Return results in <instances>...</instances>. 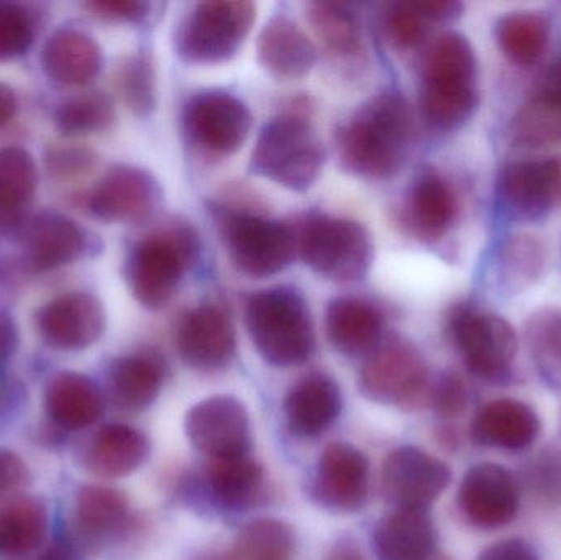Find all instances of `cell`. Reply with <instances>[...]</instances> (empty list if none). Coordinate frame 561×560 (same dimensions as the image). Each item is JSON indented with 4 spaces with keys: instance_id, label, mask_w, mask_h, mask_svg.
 I'll return each instance as SVG.
<instances>
[{
    "instance_id": "obj_1",
    "label": "cell",
    "mask_w": 561,
    "mask_h": 560,
    "mask_svg": "<svg viewBox=\"0 0 561 560\" xmlns=\"http://www.w3.org/2000/svg\"><path fill=\"white\" fill-rule=\"evenodd\" d=\"M412 137L414 117L408 101L396 92H381L339 128L336 153L348 173L388 180L404 167Z\"/></svg>"
},
{
    "instance_id": "obj_2",
    "label": "cell",
    "mask_w": 561,
    "mask_h": 560,
    "mask_svg": "<svg viewBox=\"0 0 561 560\" xmlns=\"http://www.w3.org/2000/svg\"><path fill=\"white\" fill-rule=\"evenodd\" d=\"M245 321L253 345L270 365L296 367L316 351L312 318L296 289L279 286L250 296Z\"/></svg>"
},
{
    "instance_id": "obj_3",
    "label": "cell",
    "mask_w": 561,
    "mask_h": 560,
    "mask_svg": "<svg viewBox=\"0 0 561 560\" xmlns=\"http://www.w3.org/2000/svg\"><path fill=\"white\" fill-rule=\"evenodd\" d=\"M325 148L309 118L289 114L263 127L253 148V173L290 191L309 190L322 173Z\"/></svg>"
},
{
    "instance_id": "obj_4",
    "label": "cell",
    "mask_w": 561,
    "mask_h": 560,
    "mask_svg": "<svg viewBox=\"0 0 561 560\" xmlns=\"http://www.w3.org/2000/svg\"><path fill=\"white\" fill-rule=\"evenodd\" d=\"M199 237L183 224L163 227L141 239L128 263V282L140 305L161 309L176 295L199 255Z\"/></svg>"
},
{
    "instance_id": "obj_5",
    "label": "cell",
    "mask_w": 561,
    "mask_h": 560,
    "mask_svg": "<svg viewBox=\"0 0 561 560\" xmlns=\"http://www.w3.org/2000/svg\"><path fill=\"white\" fill-rule=\"evenodd\" d=\"M296 236L304 263L322 278L358 282L371 268V236L355 220L316 214L304 220Z\"/></svg>"
},
{
    "instance_id": "obj_6",
    "label": "cell",
    "mask_w": 561,
    "mask_h": 560,
    "mask_svg": "<svg viewBox=\"0 0 561 560\" xmlns=\"http://www.w3.org/2000/svg\"><path fill=\"white\" fill-rule=\"evenodd\" d=\"M220 233L230 262L250 278H268L290 265L297 252L296 230L245 207H224Z\"/></svg>"
},
{
    "instance_id": "obj_7",
    "label": "cell",
    "mask_w": 561,
    "mask_h": 560,
    "mask_svg": "<svg viewBox=\"0 0 561 560\" xmlns=\"http://www.w3.org/2000/svg\"><path fill=\"white\" fill-rule=\"evenodd\" d=\"M255 19L252 2L197 3L178 26V55L191 65L229 61L242 48Z\"/></svg>"
},
{
    "instance_id": "obj_8",
    "label": "cell",
    "mask_w": 561,
    "mask_h": 560,
    "mask_svg": "<svg viewBox=\"0 0 561 560\" xmlns=\"http://www.w3.org/2000/svg\"><path fill=\"white\" fill-rule=\"evenodd\" d=\"M359 388L369 400L412 411L431 404L434 387L417 347L394 338L369 354L359 374Z\"/></svg>"
},
{
    "instance_id": "obj_9",
    "label": "cell",
    "mask_w": 561,
    "mask_h": 560,
    "mask_svg": "<svg viewBox=\"0 0 561 560\" xmlns=\"http://www.w3.org/2000/svg\"><path fill=\"white\" fill-rule=\"evenodd\" d=\"M448 331L471 374L486 380L510 374L519 341L506 319L457 305L448 315Z\"/></svg>"
},
{
    "instance_id": "obj_10",
    "label": "cell",
    "mask_w": 561,
    "mask_h": 560,
    "mask_svg": "<svg viewBox=\"0 0 561 560\" xmlns=\"http://www.w3.org/2000/svg\"><path fill=\"white\" fill-rule=\"evenodd\" d=\"M252 124L249 105L222 89L197 92L184 105V134L191 145L209 157H229L239 151Z\"/></svg>"
},
{
    "instance_id": "obj_11",
    "label": "cell",
    "mask_w": 561,
    "mask_h": 560,
    "mask_svg": "<svg viewBox=\"0 0 561 560\" xmlns=\"http://www.w3.org/2000/svg\"><path fill=\"white\" fill-rule=\"evenodd\" d=\"M181 361L196 372L214 374L229 367L236 357L232 319L217 305H201L181 319L176 331Z\"/></svg>"
},
{
    "instance_id": "obj_12",
    "label": "cell",
    "mask_w": 561,
    "mask_h": 560,
    "mask_svg": "<svg viewBox=\"0 0 561 560\" xmlns=\"http://www.w3.org/2000/svg\"><path fill=\"white\" fill-rule=\"evenodd\" d=\"M186 434L197 450L213 459L249 456L252 447L249 413L232 397L209 398L191 408Z\"/></svg>"
},
{
    "instance_id": "obj_13",
    "label": "cell",
    "mask_w": 561,
    "mask_h": 560,
    "mask_svg": "<svg viewBox=\"0 0 561 560\" xmlns=\"http://www.w3.org/2000/svg\"><path fill=\"white\" fill-rule=\"evenodd\" d=\"M450 482L447 464L419 447H399L382 464V489L399 508H427Z\"/></svg>"
},
{
    "instance_id": "obj_14",
    "label": "cell",
    "mask_w": 561,
    "mask_h": 560,
    "mask_svg": "<svg viewBox=\"0 0 561 560\" xmlns=\"http://www.w3.org/2000/svg\"><path fill=\"white\" fill-rule=\"evenodd\" d=\"M369 493V462L365 454L345 443L325 447L317 466L313 496L322 508L339 515L356 513Z\"/></svg>"
},
{
    "instance_id": "obj_15",
    "label": "cell",
    "mask_w": 561,
    "mask_h": 560,
    "mask_svg": "<svg viewBox=\"0 0 561 560\" xmlns=\"http://www.w3.org/2000/svg\"><path fill=\"white\" fill-rule=\"evenodd\" d=\"M519 485L500 464L471 467L458 492L463 515L478 528L497 529L510 525L519 512Z\"/></svg>"
},
{
    "instance_id": "obj_16",
    "label": "cell",
    "mask_w": 561,
    "mask_h": 560,
    "mask_svg": "<svg viewBox=\"0 0 561 560\" xmlns=\"http://www.w3.org/2000/svg\"><path fill=\"white\" fill-rule=\"evenodd\" d=\"M157 180L135 167L108 171L89 197L92 214L105 222H138L148 219L160 203Z\"/></svg>"
},
{
    "instance_id": "obj_17",
    "label": "cell",
    "mask_w": 561,
    "mask_h": 560,
    "mask_svg": "<svg viewBox=\"0 0 561 560\" xmlns=\"http://www.w3.org/2000/svg\"><path fill=\"white\" fill-rule=\"evenodd\" d=\"M38 329L51 347L82 351L91 347L104 334V308L89 293H68L43 306L38 312Z\"/></svg>"
},
{
    "instance_id": "obj_18",
    "label": "cell",
    "mask_w": 561,
    "mask_h": 560,
    "mask_svg": "<svg viewBox=\"0 0 561 560\" xmlns=\"http://www.w3.org/2000/svg\"><path fill=\"white\" fill-rule=\"evenodd\" d=\"M560 183L561 161L557 158H524L506 164L500 191L514 216L537 220L549 213Z\"/></svg>"
},
{
    "instance_id": "obj_19",
    "label": "cell",
    "mask_w": 561,
    "mask_h": 560,
    "mask_svg": "<svg viewBox=\"0 0 561 560\" xmlns=\"http://www.w3.org/2000/svg\"><path fill=\"white\" fill-rule=\"evenodd\" d=\"M542 423L530 404L501 398L481 408L471 423V439L478 446L524 450L539 437Z\"/></svg>"
},
{
    "instance_id": "obj_20",
    "label": "cell",
    "mask_w": 561,
    "mask_h": 560,
    "mask_svg": "<svg viewBox=\"0 0 561 560\" xmlns=\"http://www.w3.org/2000/svg\"><path fill=\"white\" fill-rule=\"evenodd\" d=\"M373 541L379 560H431L437 529L427 508H399L376 526Z\"/></svg>"
},
{
    "instance_id": "obj_21",
    "label": "cell",
    "mask_w": 561,
    "mask_h": 560,
    "mask_svg": "<svg viewBox=\"0 0 561 560\" xmlns=\"http://www.w3.org/2000/svg\"><path fill=\"white\" fill-rule=\"evenodd\" d=\"M287 426L297 437H316L335 423L342 411L339 385L322 374L309 375L287 395Z\"/></svg>"
},
{
    "instance_id": "obj_22",
    "label": "cell",
    "mask_w": 561,
    "mask_h": 560,
    "mask_svg": "<svg viewBox=\"0 0 561 560\" xmlns=\"http://www.w3.org/2000/svg\"><path fill=\"white\" fill-rule=\"evenodd\" d=\"M330 344L346 357L371 354L382 332V315L376 306L358 298H339L330 302L325 315Z\"/></svg>"
},
{
    "instance_id": "obj_23",
    "label": "cell",
    "mask_w": 561,
    "mask_h": 560,
    "mask_svg": "<svg viewBox=\"0 0 561 560\" xmlns=\"http://www.w3.org/2000/svg\"><path fill=\"white\" fill-rule=\"evenodd\" d=\"M457 213L455 191L437 171H424L412 184L405 203V219L421 239H442L454 226Z\"/></svg>"
},
{
    "instance_id": "obj_24",
    "label": "cell",
    "mask_w": 561,
    "mask_h": 560,
    "mask_svg": "<svg viewBox=\"0 0 561 560\" xmlns=\"http://www.w3.org/2000/svg\"><path fill=\"white\" fill-rule=\"evenodd\" d=\"M259 59L276 78L297 79L313 68L317 49L293 20L276 15L260 33Z\"/></svg>"
},
{
    "instance_id": "obj_25",
    "label": "cell",
    "mask_w": 561,
    "mask_h": 560,
    "mask_svg": "<svg viewBox=\"0 0 561 560\" xmlns=\"http://www.w3.org/2000/svg\"><path fill=\"white\" fill-rule=\"evenodd\" d=\"M150 443L140 431L125 424L102 427L85 453V467L101 479L130 476L147 460Z\"/></svg>"
},
{
    "instance_id": "obj_26",
    "label": "cell",
    "mask_w": 561,
    "mask_h": 560,
    "mask_svg": "<svg viewBox=\"0 0 561 560\" xmlns=\"http://www.w3.org/2000/svg\"><path fill=\"white\" fill-rule=\"evenodd\" d=\"M42 65L48 78L65 85L91 82L101 71L98 43L76 30H59L43 48Z\"/></svg>"
},
{
    "instance_id": "obj_27",
    "label": "cell",
    "mask_w": 561,
    "mask_h": 560,
    "mask_svg": "<svg viewBox=\"0 0 561 560\" xmlns=\"http://www.w3.org/2000/svg\"><path fill=\"white\" fill-rule=\"evenodd\" d=\"M45 403L49 418L69 431L91 426L104 411V398L98 385L79 374H61L53 378Z\"/></svg>"
},
{
    "instance_id": "obj_28",
    "label": "cell",
    "mask_w": 561,
    "mask_h": 560,
    "mask_svg": "<svg viewBox=\"0 0 561 560\" xmlns=\"http://www.w3.org/2000/svg\"><path fill=\"white\" fill-rule=\"evenodd\" d=\"M478 58L467 36L457 32L438 35L422 62V84L477 85Z\"/></svg>"
},
{
    "instance_id": "obj_29",
    "label": "cell",
    "mask_w": 561,
    "mask_h": 560,
    "mask_svg": "<svg viewBox=\"0 0 561 560\" xmlns=\"http://www.w3.org/2000/svg\"><path fill=\"white\" fill-rule=\"evenodd\" d=\"M494 35L501 52L510 61L530 66L546 55L552 25L543 13L516 10L497 20Z\"/></svg>"
},
{
    "instance_id": "obj_30",
    "label": "cell",
    "mask_w": 561,
    "mask_h": 560,
    "mask_svg": "<svg viewBox=\"0 0 561 560\" xmlns=\"http://www.w3.org/2000/svg\"><path fill=\"white\" fill-rule=\"evenodd\" d=\"M163 381V365L154 355H128L112 370V397L124 410L141 411L160 397Z\"/></svg>"
},
{
    "instance_id": "obj_31",
    "label": "cell",
    "mask_w": 561,
    "mask_h": 560,
    "mask_svg": "<svg viewBox=\"0 0 561 560\" xmlns=\"http://www.w3.org/2000/svg\"><path fill=\"white\" fill-rule=\"evenodd\" d=\"M549 253L546 243L530 233H514L497 250V276L510 293L526 292L546 275Z\"/></svg>"
},
{
    "instance_id": "obj_32",
    "label": "cell",
    "mask_w": 561,
    "mask_h": 560,
    "mask_svg": "<svg viewBox=\"0 0 561 560\" xmlns=\"http://www.w3.org/2000/svg\"><path fill=\"white\" fill-rule=\"evenodd\" d=\"M84 249V233L78 224L62 216H45L30 236V259L38 272L68 265Z\"/></svg>"
},
{
    "instance_id": "obj_33",
    "label": "cell",
    "mask_w": 561,
    "mask_h": 560,
    "mask_svg": "<svg viewBox=\"0 0 561 560\" xmlns=\"http://www.w3.org/2000/svg\"><path fill=\"white\" fill-rule=\"evenodd\" d=\"M48 535V512L35 499H20L0 508V556H26Z\"/></svg>"
},
{
    "instance_id": "obj_34",
    "label": "cell",
    "mask_w": 561,
    "mask_h": 560,
    "mask_svg": "<svg viewBox=\"0 0 561 560\" xmlns=\"http://www.w3.org/2000/svg\"><path fill=\"white\" fill-rule=\"evenodd\" d=\"M265 472L249 456L224 457L209 464V483L216 499L227 508L252 505L262 492Z\"/></svg>"
},
{
    "instance_id": "obj_35",
    "label": "cell",
    "mask_w": 561,
    "mask_h": 560,
    "mask_svg": "<svg viewBox=\"0 0 561 560\" xmlns=\"http://www.w3.org/2000/svg\"><path fill=\"white\" fill-rule=\"evenodd\" d=\"M76 518L88 535L95 538L114 535L127 522L128 500L108 487H82L76 499Z\"/></svg>"
},
{
    "instance_id": "obj_36",
    "label": "cell",
    "mask_w": 561,
    "mask_h": 560,
    "mask_svg": "<svg viewBox=\"0 0 561 560\" xmlns=\"http://www.w3.org/2000/svg\"><path fill=\"white\" fill-rule=\"evenodd\" d=\"M296 549L293 528L280 519L260 518L237 536L233 560H289Z\"/></svg>"
},
{
    "instance_id": "obj_37",
    "label": "cell",
    "mask_w": 561,
    "mask_h": 560,
    "mask_svg": "<svg viewBox=\"0 0 561 560\" xmlns=\"http://www.w3.org/2000/svg\"><path fill=\"white\" fill-rule=\"evenodd\" d=\"M309 20L313 32L330 52L350 56L362 48V26L348 7L342 3H310Z\"/></svg>"
},
{
    "instance_id": "obj_38",
    "label": "cell",
    "mask_w": 561,
    "mask_h": 560,
    "mask_svg": "<svg viewBox=\"0 0 561 560\" xmlns=\"http://www.w3.org/2000/svg\"><path fill=\"white\" fill-rule=\"evenodd\" d=\"M480 105L478 88L421 89V111L428 124L440 130H454L467 124Z\"/></svg>"
},
{
    "instance_id": "obj_39",
    "label": "cell",
    "mask_w": 561,
    "mask_h": 560,
    "mask_svg": "<svg viewBox=\"0 0 561 560\" xmlns=\"http://www.w3.org/2000/svg\"><path fill=\"white\" fill-rule=\"evenodd\" d=\"M38 171L22 147L0 148V209L16 210L35 193Z\"/></svg>"
},
{
    "instance_id": "obj_40",
    "label": "cell",
    "mask_w": 561,
    "mask_h": 560,
    "mask_svg": "<svg viewBox=\"0 0 561 560\" xmlns=\"http://www.w3.org/2000/svg\"><path fill=\"white\" fill-rule=\"evenodd\" d=\"M511 141L517 147L540 148L561 141V108L533 99L511 124Z\"/></svg>"
},
{
    "instance_id": "obj_41",
    "label": "cell",
    "mask_w": 561,
    "mask_h": 560,
    "mask_svg": "<svg viewBox=\"0 0 561 560\" xmlns=\"http://www.w3.org/2000/svg\"><path fill=\"white\" fill-rule=\"evenodd\" d=\"M524 334L536 361L552 370H561V308L543 306L534 311Z\"/></svg>"
},
{
    "instance_id": "obj_42",
    "label": "cell",
    "mask_w": 561,
    "mask_h": 560,
    "mask_svg": "<svg viewBox=\"0 0 561 560\" xmlns=\"http://www.w3.org/2000/svg\"><path fill=\"white\" fill-rule=\"evenodd\" d=\"M431 23L415 0L389 3L382 13L386 38L398 49H414L421 46L427 38Z\"/></svg>"
},
{
    "instance_id": "obj_43",
    "label": "cell",
    "mask_w": 561,
    "mask_h": 560,
    "mask_svg": "<svg viewBox=\"0 0 561 560\" xmlns=\"http://www.w3.org/2000/svg\"><path fill=\"white\" fill-rule=\"evenodd\" d=\"M114 105L104 95L91 94L71 99L58 111V124L68 134H92L105 130L114 122Z\"/></svg>"
},
{
    "instance_id": "obj_44",
    "label": "cell",
    "mask_w": 561,
    "mask_h": 560,
    "mask_svg": "<svg viewBox=\"0 0 561 560\" xmlns=\"http://www.w3.org/2000/svg\"><path fill=\"white\" fill-rule=\"evenodd\" d=\"M118 89L125 104L135 114L147 115L157 105V82L151 62L144 56H134L122 65L118 72Z\"/></svg>"
},
{
    "instance_id": "obj_45",
    "label": "cell",
    "mask_w": 561,
    "mask_h": 560,
    "mask_svg": "<svg viewBox=\"0 0 561 560\" xmlns=\"http://www.w3.org/2000/svg\"><path fill=\"white\" fill-rule=\"evenodd\" d=\"M32 42L28 16L13 5L0 3V58L20 55Z\"/></svg>"
},
{
    "instance_id": "obj_46",
    "label": "cell",
    "mask_w": 561,
    "mask_h": 560,
    "mask_svg": "<svg viewBox=\"0 0 561 560\" xmlns=\"http://www.w3.org/2000/svg\"><path fill=\"white\" fill-rule=\"evenodd\" d=\"M432 407L435 413L445 420L458 418L468 407V388L457 374L442 375L440 380L432 388Z\"/></svg>"
},
{
    "instance_id": "obj_47",
    "label": "cell",
    "mask_w": 561,
    "mask_h": 560,
    "mask_svg": "<svg viewBox=\"0 0 561 560\" xmlns=\"http://www.w3.org/2000/svg\"><path fill=\"white\" fill-rule=\"evenodd\" d=\"M49 168L61 176H79L92 170L95 157L92 151L82 148H61L55 150L48 158Z\"/></svg>"
},
{
    "instance_id": "obj_48",
    "label": "cell",
    "mask_w": 561,
    "mask_h": 560,
    "mask_svg": "<svg viewBox=\"0 0 561 560\" xmlns=\"http://www.w3.org/2000/svg\"><path fill=\"white\" fill-rule=\"evenodd\" d=\"M28 480L25 462L16 454L0 449V500L22 490Z\"/></svg>"
},
{
    "instance_id": "obj_49",
    "label": "cell",
    "mask_w": 561,
    "mask_h": 560,
    "mask_svg": "<svg viewBox=\"0 0 561 560\" xmlns=\"http://www.w3.org/2000/svg\"><path fill=\"white\" fill-rule=\"evenodd\" d=\"M94 15L118 22H138L148 15V3L130 2V0H107V2H94L89 5Z\"/></svg>"
},
{
    "instance_id": "obj_50",
    "label": "cell",
    "mask_w": 561,
    "mask_h": 560,
    "mask_svg": "<svg viewBox=\"0 0 561 560\" xmlns=\"http://www.w3.org/2000/svg\"><path fill=\"white\" fill-rule=\"evenodd\" d=\"M478 560H539L533 545L519 538L503 539L481 552Z\"/></svg>"
},
{
    "instance_id": "obj_51",
    "label": "cell",
    "mask_w": 561,
    "mask_h": 560,
    "mask_svg": "<svg viewBox=\"0 0 561 560\" xmlns=\"http://www.w3.org/2000/svg\"><path fill=\"white\" fill-rule=\"evenodd\" d=\"M533 99L561 108V58L542 72L534 89Z\"/></svg>"
},
{
    "instance_id": "obj_52",
    "label": "cell",
    "mask_w": 561,
    "mask_h": 560,
    "mask_svg": "<svg viewBox=\"0 0 561 560\" xmlns=\"http://www.w3.org/2000/svg\"><path fill=\"white\" fill-rule=\"evenodd\" d=\"M15 347V331L7 316L0 315V362L5 361Z\"/></svg>"
},
{
    "instance_id": "obj_53",
    "label": "cell",
    "mask_w": 561,
    "mask_h": 560,
    "mask_svg": "<svg viewBox=\"0 0 561 560\" xmlns=\"http://www.w3.org/2000/svg\"><path fill=\"white\" fill-rule=\"evenodd\" d=\"M16 111V99L12 89L5 84H0V127L12 121Z\"/></svg>"
},
{
    "instance_id": "obj_54",
    "label": "cell",
    "mask_w": 561,
    "mask_h": 560,
    "mask_svg": "<svg viewBox=\"0 0 561 560\" xmlns=\"http://www.w3.org/2000/svg\"><path fill=\"white\" fill-rule=\"evenodd\" d=\"M325 560H366L365 556L353 546H336Z\"/></svg>"
},
{
    "instance_id": "obj_55",
    "label": "cell",
    "mask_w": 561,
    "mask_h": 560,
    "mask_svg": "<svg viewBox=\"0 0 561 560\" xmlns=\"http://www.w3.org/2000/svg\"><path fill=\"white\" fill-rule=\"evenodd\" d=\"M36 560H72L71 551H69L68 546L66 545H55L53 548H49L42 558Z\"/></svg>"
},
{
    "instance_id": "obj_56",
    "label": "cell",
    "mask_w": 561,
    "mask_h": 560,
    "mask_svg": "<svg viewBox=\"0 0 561 560\" xmlns=\"http://www.w3.org/2000/svg\"><path fill=\"white\" fill-rule=\"evenodd\" d=\"M559 193H561V183H560V187H559Z\"/></svg>"
}]
</instances>
